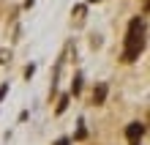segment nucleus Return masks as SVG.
Masks as SVG:
<instances>
[{
    "mask_svg": "<svg viewBox=\"0 0 150 145\" xmlns=\"http://www.w3.org/2000/svg\"><path fill=\"white\" fill-rule=\"evenodd\" d=\"M145 44H147V22H145V16H134V19L128 22V30H126L123 63H134L145 52Z\"/></svg>",
    "mask_w": 150,
    "mask_h": 145,
    "instance_id": "obj_1",
    "label": "nucleus"
},
{
    "mask_svg": "<svg viewBox=\"0 0 150 145\" xmlns=\"http://www.w3.org/2000/svg\"><path fill=\"white\" fill-rule=\"evenodd\" d=\"M126 140H128V145H142V140H145V123H139V121L128 123L126 126Z\"/></svg>",
    "mask_w": 150,
    "mask_h": 145,
    "instance_id": "obj_2",
    "label": "nucleus"
},
{
    "mask_svg": "<svg viewBox=\"0 0 150 145\" xmlns=\"http://www.w3.org/2000/svg\"><path fill=\"white\" fill-rule=\"evenodd\" d=\"M104 99H107V85L101 82V85H96V88H93V104H96V107L104 104Z\"/></svg>",
    "mask_w": 150,
    "mask_h": 145,
    "instance_id": "obj_3",
    "label": "nucleus"
},
{
    "mask_svg": "<svg viewBox=\"0 0 150 145\" xmlns=\"http://www.w3.org/2000/svg\"><path fill=\"white\" fill-rule=\"evenodd\" d=\"M85 11H87L85 6H76V8H74V14H71V22H74V28H82V25H85Z\"/></svg>",
    "mask_w": 150,
    "mask_h": 145,
    "instance_id": "obj_4",
    "label": "nucleus"
},
{
    "mask_svg": "<svg viewBox=\"0 0 150 145\" xmlns=\"http://www.w3.org/2000/svg\"><path fill=\"white\" fill-rule=\"evenodd\" d=\"M66 107H68V96H63V99L57 101V110H55V112H57V115H60V112H66Z\"/></svg>",
    "mask_w": 150,
    "mask_h": 145,
    "instance_id": "obj_5",
    "label": "nucleus"
},
{
    "mask_svg": "<svg viewBox=\"0 0 150 145\" xmlns=\"http://www.w3.org/2000/svg\"><path fill=\"white\" fill-rule=\"evenodd\" d=\"M79 90H82V77H74V85H71V93L76 96Z\"/></svg>",
    "mask_w": 150,
    "mask_h": 145,
    "instance_id": "obj_6",
    "label": "nucleus"
},
{
    "mask_svg": "<svg viewBox=\"0 0 150 145\" xmlns=\"http://www.w3.org/2000/svg\"><path fill=\"white\" fill-rule=\"evenodd\" d=\"M11 60V52H6V49H0V63H8Z\"/></svg>",
    "mask_w": 150,
    "mask_h": 145,
    "instance_id": "obj_7",
    "label": "nucleus"
},
{
    "mask_svg": "<svg viewBox=\"0 0 150 145\" xmlns=\"http://www.w3.org/2000/svg\"><path fill=\"white\" fill-rule=\"evenodd\" d=\"M33 71H36V66H33V63H30V66H28V69H25V77H28V79H30V77H33Z\"/></svg>",
    "mask_w": 150,
    "mask_h": 145,
    "instance_id": "obj_8",
    "label": "nucleus"
},
{
    "mask_svg": "<svg viewBox=\"0 0 150 145\" xmlns=\"http://www.w3.org/2000/svg\"><path fill=\"white\" fill-rule=\"evenodd\" d=\"M8 93V85H0V101H3V96Z\"/></svg>",
    "mask_w": 150,
    "mask_h": 145,
    "instance_id": "obj_9",
    "label": "nucleus"
},
{
    "mask_svg": "<svg viewBox=\"0 0 150 145\" xmlns=\"http://www.w3.org/2000/svg\"><path fill=\"white\" fill-rule=\"evenodd\" d=\"M55 145H68V140H66V137H63V140H57V142H55Z\"/></svg>",
    "mask_w": 150,
    "mask_h": 145,
    "instance_id": "obj_10",
    "label": "nucleus"
},
{
    "mask_svg": "<svg viewBox=\"0 0 150 145\" xmlns=\"http://www.w3.org/2000/svg\"><path fill=\"white\" fill-rule=\"evenodd\" d=\"M90 3H98V0H90Z\"/></svg>",
    "mask_w": 150,
    "mask_h": 145,
    "instance_id": "obj_11",
    "label": "nucleus"
}]
</instances>
